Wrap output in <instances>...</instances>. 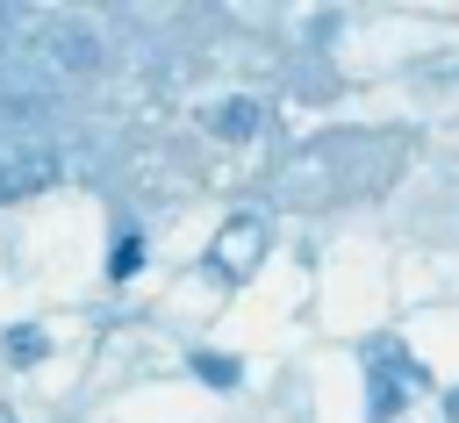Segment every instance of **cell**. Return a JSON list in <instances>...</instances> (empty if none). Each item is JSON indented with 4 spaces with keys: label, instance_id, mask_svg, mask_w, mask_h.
Returning a JSON list of instances; mask_svg holds the SVG:
<instances>
[{
    "label": "cell",
    "instance_id": "cell-6",
    "mask_svg": "<svg viewBox=\"0 0 459 423\" xmlns=\"http://www.w3.org/2000/svg\"><path fill=\"white\" fill-rule=\"evenodd\" d=\"M445 416H452V423H459V387H452V394H445Z\"/></svg>",
    "mask_w": 459,
    "mask_h": 423
},
{
    "label": "cell",
    "instance_id": "cell-5",
    "mask_svg": "<svg viewBox=\"0 0 459 423\" xmlns=\"http://www.w3.org/2000/svg\"><path fill=\"white\" fill-rule=\"evenodd\" d=\"M394 401H409V394H402L394 380H380V387H373V423H387V416H394Z\"/></svg>",
    "mask_w": 459,
    "mask_h": 423
},
{
    "label": "cell",
    "instance_id": "cell-4",
    "mask_svg": "<svg viewBox=\"0 0 459 423\" xmlns=\"http://www.w3.org/2000/svg\"><path fill=\"white\" fill-rule=\"evenodd\" d=\"M194 373H201L208 387H237V380H244L237 358H222V351H194Z\"/></svg>",
    "mask_w": 459,
    "mask_h": 423
},
{
    "label": "cell",
    "instance_id": "cell-1",
    "mask_svg": "<svg viewBox=\"0 0 459 423\" xmlns=\"http://www.w3.org/2000/svg\"><path fill=\"white\" fill-rule=\"evenodd\" d=\"M43 65L65 72V79L93 72V65H100V29H93L86 14H57V22L43 29Z\"/></svg>",
    "mask_w": 459,
    "mask_h": 423
},
{
    "label": "cell",
    "instance_id": "cell-3",
    "mask_svg": "<svg viewBox=\"0 0 459 423\" xmlns=\"http://www.w3.org/2000/svg\"><path fill=\"white\" fill-rule=\"evenodd\" d=\"M7 358H14V366H36V358H43V330H36V323H14V330H7Z\"/></svg>",
    "mask_w": 459,
    "mask_h": 423
},
{
    "label": "cell",
    "instance_id": "cell-2",
    "mask_svg": "<svg viewBox=\"0 0 459 423\" xmlns=\"http://www.w3.org/2000/svg\"><path fill=\"white\" fill-rule=\"evenodd\" d=\"M208 122H215V136H230V143H237V136H251V129H258V108H251V100H222Z\"/></svg>",
    "mask_w": 459,
    "mask_h": 423
}]
</instances>
